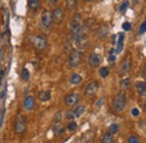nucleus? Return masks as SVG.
<instances>
[{"mask_svg": "<svg viewBox=\"0 0 146 143\" xmlns=\"http://www.w3.org/2000/svg\"><path fill=\"white\" fill-rule=\"evenodd\" d=\"M101 141H102V143H113V136H112V134H110L108 132L102 136Z\"/></svg>", "mask_w": 146, "mask_h": 143, "instance_id": "obj_20", "label": "nucleus"}, {"mask_svg": "<svg viewBox=\"0 0 146 143\" xmlns=\"http://www.w3.org/2000/svg\"><path fill=\"white\" fill-rule=\"evenodd\" d=\"M82 82V77L79 73H72L70 77V84L72 86H78Z\"/></svg>", "mask_w": 146, "mask_h": 143, "instance_id": "obj_15", "label": "nucleus"}, {"mask_svg": "<svg viewBox=\"0 0 146 143\" xmlns=\"http://www.w3.org/2000/svg\"><path fill=\"white\" fill-rule=\"evenodd\" d=\"M76 5H78L76 0H65L66 9L70 10V11H72V10H74V9L76 8Z\"/></svg>", "mask_w": 146, "mask_h": 143, "instance_id": "obj_18", "label": "nucleus"}, {"mask_svg": "<svg viewBox=\"0 0 146 143\" xmlns=\"http://www.w3.org/2000/svg\"><path fill=\"white\" fill-rule=\"evenodd\" d=\"M40 102H47L51 99V90H43L42 92H39L38 96Z\"/></svg>", "mask_w": 146, "mask_h": 143, "instance_id": "obj_16", "label": "nucleus"}, {"mask_svg": "<svg viewBox=\"0 0 146 143\" xmlns=\"http://www.w3.org/2000/svg\"><path fill=\"white\" fill-rule=\"evenodd\" d=\"M82 57H83V53L82 51H79V50H75L72 51L69 57H68V65L70 68H76L80 65L81 61H82Z\"/></svg>", "mask_w": 146, "mask_h": 143, "instance_id": "obj_2", "label": "nucleus"}, {"mask_svg": "<svg viewBox=\"0 0 146 143\" xmlns=\"http://www.w3.org/2000/svg\"><path fill=\"white\" fill-rule=\"evenodd\" d=\"M64 127L61 125L60 123H56V125L53 126V132H54L55 135H62L64 133Z\"/></svg>", "mask_w": 146, "mask_h": 143, "instance_id": "obj_19", "label": "nucleus"}, {"mask_svg": "<svg viewBox=\"0 0 146 143\" xmlns=\"http://www.w3.org/2000/svg\"><path fill=\"white\" fill-rule=\"evenodd\" d=\"M128 143H141V141H139V139L136 135H129Z\"/></svg>", "mask_w": 146, "mask_h": 143, "instance_id": "obj_28", "label": "nucleus"}, {"mask_svg": "<svg viewBox=\"0 0 146 143\" xmlns=\"http://www.w3.org/2000/svg\"><path fill=\"white\" fill-rule=\"evenodd\" d=\"M88 64L91 67V68H97L99 64H100V56L99 54L97 53H91L89 59H88Z\"/></svg>", "mask_w": 146, "mask_h": 143, "instance_id": "obj_9", "label": "nucleus"}, {"mask_svg": "<svg viewBox=\"0 0 146 143\" xmlns=\"http://www.w3.org/2000/svg\"><path fill=\"white\" fill-rule=\"evenodd\" d=\"M135 88H136V91L139 96H143L146 94V82L145 81H138L136 82L135 85Z\"/></svg>", "mask_w": 146, "mask_h": 143, "instance_id": "obj_13", "label": "nucleus"}, {"mask_svg": "<svg viewBox=\"0 0 146 143\" xmlns=\"http://www.w3.org/2000/svg\"><path fill=\"white\" fill-rule=\"evenodd\" d=\"M48 2H50L51 5H56V3L58 2V0H48Z\"/></svg>", "mask_w": 146, "mask_h": 143, "instance_id": "obj_36", "label": "nucleus"}, {"mask_svg": "<svg viewBox=\"0 0 146 143\" xmlns=\"http://www.w3.org/2000/svg\"><path fill=\"white\" fill-rule=\"evenodd\" d=\"M35 107V98L33 96H27L24 100V108L26 110H33Z\"/></svg>", "mask_w": 146, "mask_h": 143, "instance_id": "obj_10", "label": "nucleus"}, {"mask_svg": "<svg viewBox=\"0 0 146 143\" xmlns=\"http://www.w3.org/2000/svg\"><path fill=\"white\" fill-rule=\"evenodd\" d=\"M84 26H86L87 28H89V29H93V28H94V26H96V20H94L93 18H89V19H87V20H86Z\"/></svg>", "mask_w": 146, "mask_h": 143, "instance_id": "obj_22", "label": "nucleus"}, {"mask_svg": "<svg viewBox=\"0 0 146 143\" xmlns=\"http://www.w3.org/2000/svg\"><path fill=\"white\" fill-rule=\"evenodd\" d=\"M53 23V17H52V13L50 10H44L40 17V24L43 27L45 28H50L51 25Z\"/></svg>", "mask_w": 146, "mask_h": 143, "instance_id": "obj_5", "label": "nucleus"}, {"mask_svg": "<svg viewBox=\"0 0 146 143\" xmlns=\"http://www.w3.org/2000/svg\"><path fill=\"white\" fill-rule=\"evenodd\" d=\"M145 106H146V102H145Z\"/></svg>", "mask_w": 146, "mask_h": 143, "instance_id": "obj_39", "label": "nucleus"}, {"mask_svg": "<svg viewBox=\"0 0 146 143\" xmlns=\"http://www.w3.org/2000/svg\"><path fill=\"white\" fill-rule=\"evenodd\" d=\"M33 46L37 51H43L47 47V39L43 35H36L33 37Z\"/></svg>", "mask_w": 146, "mask_h": 143, "instance_id": "obj_4", "label": "nucleus"}, {"mask_svg": "<svg viewBox=\"0 0 146 143\" xmlns=\"http://www.w3.org/2000/svg\"><path fill=\"white\" fill-rule=\"evenodd\" d=\"M73 112H74L75 117H80V116L84 113V106H83V105H80V106H78V107L75 108Z\"/></svg>", "mask_w": 146, "mask_h": 143, "instance_id": "obj_23", "label": "nucleus"}, {"mask_svg": "<svg viewBox=\"0 0 146 143\" xmlns=\"http://www.w3.org/2000/svg\"><path fill=\"white\" fill-rule=\"evenodd\" d=\"M116 61V56H115V54H109V62H111V63H113Z\"/></svg>", "mask_w": 146, "mask_h": 143, "instance_id": "obj_35", "label": "nucleus"}, {"mask_svg": "<svg viewBox=\"0 0 146 143\" xmlns=\"http://www.w3.org/2000/svg\"><path fill=\"white\" fill-rule=\"evenodd\" d=\"M138 2V0H135V3H137Z\"/></svg>", "mask_w": 146, "mask_h": 143, "instance_id": "obj_38", "label": "nucleus"}, {"mask_svg": "<svg viewBox=\"0 0 146 143\" xmlns=\"http://www.w3.org/2000/svg\"><path fill=\"white\" fill-rule=\"evenodd\" d=\"M118 130H119V125H118L117 123H112V124H110L109 127H108V131H109L110 134H116V133L118 132Z\"/></svg>", "mask_w": 146, "mask_h": 143, "instance_id": "obj_24", "label": "nucleus"}, {"mask_svg": "<svg viewBox=\"0 0 146 143\" xmlns=\"http://www.w3.org/2000/svg\"><path fill=\"white\" fill-rule=\"evenodd\" d=\"M130 70V61L126 59V60H124L123 62H121V64H120V68H119V73L121 74V76H124V74H126L128 73Z\"/></svg>", "mask_w": 146, "mask_h": 143, "instance_id": "obj_12", "label": "nucleus"}, {"mask_svg": "<svg viewBox=\"0 0 146 143\" xmlns=\"http://www.w3.org/2000/svg\"><path fill=\"white\" fill-rule=\"evenodd\" d=\"M131 115H133L134 117H137V116L139 115V110H138V108H133V109H131Z\"/></svg>", "mask_w": 146, "mask_h": 143, "instance_id": "obj_34", "label": "nucleus"}, {"mask_svg": "<svg viewBox=\"0 0 146 143\" xmlns=\"http://www.w3.org/2000/svg\"><path fill=\"white\" fill-rule=\"evenodd\" d=\"M126 104H127V99H126L125 94L124 92H118L113 97L111 106H112V109L116 113H121L125 109V107H126Z\"/></svg>", "mask_w": 146, "mask_h": 143, "instance_id": "obj_1", "label": "nucleus"}, {"mask_svg": "<svg viewBox=\"0 0 146 143\" xmlns=\"http://www.w3.org/2000/svg\"><path fill=\"white\" fill-rule=\"evenodd\" d=\"M108 34H109V27H108L107 25L100 26V27L98 28V31H97V36H98L100 39L106 38V37L108 36Z\"/></svg>", "mask_w": 146, "mask_h": 143, "instance_id": "obj_11", "label": "nucleus"}, {"mask_svg": "<svg viewBox=\"0 0 146 143\" xmlns=\"http://www.w3.org/2000/svg\"><path fill=\"white\" fill-rule=\"evenodd\" d=\"M127 7H128V1H125L124 3L120 5V7H119V11H120V13H125L126 9H127Z\"/></svg>", "mask_w": 146, "mask_h": 143, "instance_id": "obj_30", "label": "nucleus"}, {"mask_svg": "<svg viewBox=\"0 0 146 143\" xmlns=\"http://www.w3.org/2000/svg\"><path fill=\"white\" fill-rule=\"evenodd\" d=\"M65 117H66L69 121H73V120L75 118L74 112H72V110H69V112H66V114H65Z\"/></svg>", "mask_w": 146, "mask_h": 143, "instance_id": "obj_29", "label": "nucleus"}, {"mask_svg": "<svg viewBox=\"0 0 146 143\" xmlns=\"http://www.w3.org/2000/svg\"><path fill=\"white\" fill-rule=\"evenodd\" d=\"M80 99H81V97L78 92H71L65 97V104L68 106L72 107V106H75L80 102Z\"/></svg>", "mask_w": 146, "mask_h": 143, "instance_id": "obj_7", "label": "nucleus"}, {"mask_svg": "<svg viewBox=\"0 0 146 143\" xmlns=\"http://www.w3.org/2000/svg\"><path fill=\"white\" fill-rule=\"evenodd\" d=\"M123 47H124V34H119L118 35V41H117V44H116V50H115V53L119 54L123 51Z\"/></svg>", "mask_w": 146, "mask_h": 143, "instance_id": "obj_14", "label": "nucleus"}, {"mask_svg": "<svg viewBox=\"0 0 146 143\" xmlns=\"http://www.w3.org/2000/svg\"><path fill=\"white\" fill-rule=\"evenodd\" d=\"M26 128H27V122H26V118L24 115H18L16 117V121H15V132L21 135L26 132Z\"/></svg>", "mask_w": 146, "mask_h": 143, "instance_id": "obj_3", "label": "nucleus"}, {"mask_svg": "<svg viewBox=\"0 0 146 143\" xmlns=\"http://www.w3.org/2000/svg\"><path fill=\"white\" fill-rule=\"evenodd\" d=\"M129 85H130V80L128 78H125V79H123L120 81V87L123 89H128L129 88Z\"/></svg>", "mask_w": 146, "mask_h": 143, "instance_id": "obj_26", "label": "nucleus"}, {"mask_svg": "<svg viewBox=\"0 0 146 143\" xmlns=\"http://www.w3.org/2000/svg\"><path fill=\"white\" fill-rule=\"evenodd\" d=\"M130 28H131V25H130V23H124L123 24V29L124 31H130Z\"/></svg>", "mask_w": 146, "mask_h": 143, "instance_id": "obj_33", "label": "nucleus"}, {"mask_svg": "<svg viewBox=\"0 0 146 143\" xmlns=\"http://www.w3.org/2000/svg\"><path fill=\"white\" fill-rule=\"evenodd\" d=\"M145 32H146V20H144V21L142 23L141 27H139V31H138V33H139V34H144Z\"/></svg>", "mask_w": 146, "mask_h": 143, "instance_id": "obj_32", "label": "nucleus"}, {"mask_svg": "<svg viewBox=\"0 0 146 143\" xmlns=\"http://www.w3.org/2000/svg\"><path fill=\"white\" fill-rule=\"evenodd\" d=\"M109 69L107 68V67H102V68H100V70H99V76L101 77V78H107L108 76H109Z\"/></svg>", "mask_w": 146, "mask_h": 143, "instance_id": "obj_21", "label": "nucleus"}, {"mask_svg": "<svg viewBox=\"0 0 146 143\" xmlns=\"http://www.w3.org/2000/svg\"><path fill=\"white\" fill-rule=\"evenodd\" d=\"M99 89V84L97 81H91L87 85V87L84 88V95L87 97H93L97 91Z\"/></svg>", "mask_w": 146, "mask_h": 143, "instance_id": "obj_6", "label": "nucleus"}, {"mask_svg": "<svg viewBox=\"0 0 146 143\" xmlns=\"http://www.w3.org/2000/svg\"><path fill=\"white\" fill-rule=\"evenodd\" d=\"M76 127H78V124H76V122H74V121H71V122L68 124V130H69L70 132L75 131V130H76Z\"/></svg>", "mask_w": 146, "mask_h": 143, "instance_id": "obj_27", "label": "nucleus"}, {"mask_svg": "<svg viewBox=\"0 0 146 143\" xmlns=\"http://www.w3.org/2000/svg\"><path fill=\"white\" fill-rule=\"evenodd\" d=\"M86 2H90V1H92V0H84Z\"/></svg>", "mask_w": 146, "mask_h": 143, "instance_id": "obj_37", "label": "nucleus"}, {"mask_svg": "<svg viewBox=\"0 0 146 143\" xmlns=\"http://www.w3.org/2000/svg\"><path fill=\"white\" fill-rule=\"evenodd\" d=\"M61 120H62V113L61 112H57L54 116V122L55 123H60Z\"/></svg>", "mask_w": 146, "mask_h": 143, "instance_id": "obj_31", "label": "nucleus"}, {"mask_svg": "<svg viewBox=\"0 0 146 143\" xmlns=\"http://www.w3.org/2000/svg\"><path fill=\"white\" fill-rule=\"evenodd\" d=\"M29 77H31V74H29L28 69L24 68L23 71H21V79H23V81H28L29 80Z\"/></svg>", "mask_w": 146, "mask_h": 143, "instance_id": "obj_25", "label": "nucleus"}, {"mask_svg": "<svg viewBox=\"0 0 146 143\" xmlns=\"http://www.w3.org/2000/svg\"><path fill=\"white\" fill-rule=\"evenodd\" d=\"M52 17H53V21H55L56 24H60L62 20H63V17H64V11L61 7H56L53 13H52Z\"/></svg>", "mask_w": 146, "mask_h": 143, "instance_id": "obj_8", "label": "nucleus"}, {"mask_svg": "<svg viewBox=\"0 0 146 143\" xmlns=\"http://www.w3.org/2000/svg\"><path fill=\"white\" fill-rule=\"evenodd\" d=\"M28 6L33 10H38L40 8V1L39 0H28Z\"/></svg>", "mask_w": 146, "mask_h": 143, "instance_id": "obj_17", "label": "nucleus"}]
</instances>
